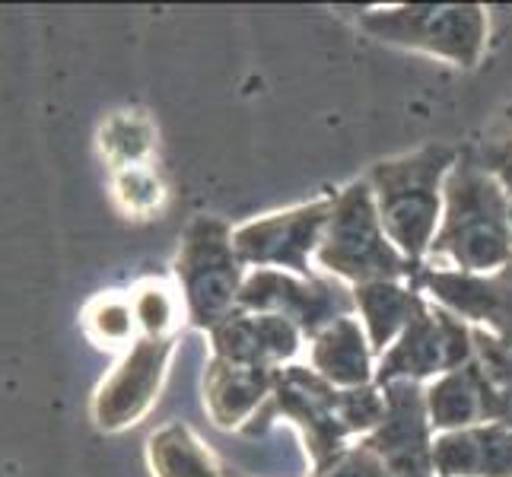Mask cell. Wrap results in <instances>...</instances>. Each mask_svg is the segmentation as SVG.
<instances>
[{
  "label": "cell",
  "mask_w": 512,
  "mask_h": 477,
  "mask_svg": "<svg viewBox=\"0 0 512 477\" xmlns=\"http://www.w3.org/2000/svg\"><path fill=\"white\" fill-rule=\"evenodd\" d=\"M274 417H284L303 436L312 468H322L350 446V439L373 433L385 417L382 388H334L315 369L290 363L277 373L274 392L261 414L245 427V436H261Z\"/></svg>",
  "instance_id": "obj_1"
},
{
  "label": "cell",
  "mask_w": 512,
  "mask_h": 477,
  "mask_svg": "<svg viewBox=\"0 0 512 477\" xmlns=\"http://www.w3.org/2000/svg\"><path fill=\"white\" fill-rule=\"evenodd\" d=\"M512 261V194L462 150L443 185V220L427 264L462 274H493Z\"/></svg>",
  "instance_id": "obj_2"
},
{
  "label": "cell",
  "mask_w": 512,
  "mask_h": 477,
  "mask_svg": "<svg viewBox=\"0 0 512 477\" xmlns=\"http://www.w3.org/2000/svg\"><path fill=\"white\" fill-rule=\"evenodd\" d=\"M462 150L427 144L420 150L388 156L363 179L373 188L385 236L420 271L430 258V245L443 220V185Z\"/></svg>",
  "instance_id": "obj_3"
},
{
  "label": "cell",
  "mask_w": 512,
  "mask_h": 477,
  "mask_svg": "<svg viewBox=\"0 0 512 477\" xmlns=\"http://www.w3.org/2000/svg\"><path fill=\"white\" fill-rule=\"evenodd\" d=\"M315 264L328 277H338L350 287L376 284V280L411 284L417 274L414 264L385 236L373 188L366 179L334 191V210L319 249H315Z\"/></svg>",
  "instance_id": "obj_4"
},
{
  "label": "cell",
  "mask_w": 512,
  "mask_h": 477,
  "mask_svg": "<svg viewBox=\"0 0 512 477\" xmlns=\"http://www.w3.org/2000/svg\"><path fill=\"white\" fill-rule=\"evenodd\" d=\"M357 26L382 45L443 58L474 70L487 51L490 16L481 4H395L353 10Z\"/></svg>",
  "instance_id": "obj_5"
},
{
  "label": "cell",
  "mask_w": 512,
  "mask_h": 477,
  "mask_svg": "<svg viewBox=\"0 0 512 477\" xmlns=\"http://www.w3.org/2000/svg\"><path fill=\"white\" fill-rule=\"evenodd\" d=\"M249 271L233 249V229L217 217H194L175 255V284L185 299L188 325L204 334L239 309Z\"/></svg>",
  "instance_id": "obj_6"
},
{
  "label": "cell",
  "mask_w": 512,
  "mask_h": 477,
  "mask_svg": "<svg viewBox=\"0 0 512 477\" xmlns=\"http://www.w3.org/2000/svg\"><path fill=\"white\" fill-rule=\"evenodd\" d=\"M474 360V328L423 296L401 338L376 360V385L420 382L427 385Z\"/></svg>",
  "instance_id": "obj_7"
},
{
  "label": "cell",
  "mask_w": 512,
  "mask_h": 477,
  "mask_svg": "<svg viewBox=\"0 0 512 477\" xmlns=\"http://www.w3.org/2000/svg\"><path fill=\"white\" fill-rule=\"evenodd\" d=\"M334 210V191L322 198L274 210L258 220H249L233 229V249L245 268L287 271L303 280H312V258L325 236V226Z\"/></svg>",
  "instance_id": "obj_8"
},
{
  "label": "cell",
  "mask_w": 512,
  "mask_h": 477,
  "mask_svg": "<svg viewBox=\"0 0 512 477\" xmlns=\"http://www.w3.org/2000/svg\"><path fill=\"white\" fill-rule=\"evenodd\" d=\"M242 312L258 315H280L293 322L303 338H315L319 331L334 325L338 318H347L357 312L353 303V287L341 284L338 277L315 274L312 280H303L287 271H249L239 293Z\"/></svg>",
  "instance_id": "obj_9"
},
{
  "label": "cell",
  "mask_w": 512,
  "mask_h": 477,
  "mask_svg": "<svg viewBox=\"0 0 512 477\" xmlns=\"http://www.w3.org/2000/svg\"><path fill=\"white\" fill-rule=\"evenodd\" d=\"M175 347H179V338H137L121 353V360L93 395V423L99 430H128L150 414L163 392Z\"/></svg>",
  "instance_id": "obj_10"
},
{
  "label": "cell",
  "mask_w": 512,
  "mask_h": 477,
  "mask_svg": "<svg viewBox=\"0 0 512 477\" xmlns=\"http://www.w3.org/2000/svg\"><path fill=\"white\" fill-rule=\"evenodd\" d=\"M385 417L379 427L357 439L382 458L392 477H436L433 468V427L420 382H392L382 388Z\"/></svg>",
  "instance_id": "obj_11"
},
{
  "label": "cell",
  "mask_w": 512,
  "mask_h": 477,
  "mask_svg": "<svg viewBox=\"0 0 512 477\" xmlns=\"http://www.w3.org/2000/svg\"><path fill=\"white\" fill-rule=\"evenodd\" d=\"M411 287L512 350V261L493 274H462L423 264Z\"/></svg>",
  "instance_id": "obj_12"
},
{
  "label": "cell",
  "mask_w": 512,
  "mask_h": 477,
  "mask_svg": "<svg viewBox=\"0 0 512 477\" xmlns=\"http://www.w3.org/2000/svg\"><path fill=\"white\" fill-rule=\"evenodd\" d=\"M210 357L239 363V366H261V369H284L299 353L303 331L280 315H258L236 309L229 318L207 334Z\"/></svg>",
  "instance_id": "obj_13"
},
{
  "label": "cell",
  "mask_w": 512,
  "mask_h": 477,
  "mask_svg": "<svg viewBox=\"0 0 512 477\" xmlns=\"http://www.w3.org/2000/svg\"><path fill=\"white\" fill-rule=\"evenodd\" d=\"M280 369L239 366L210 357L204 369V411L220 430L245 433L274 392Z\"/></svg>",
  "instance_id": "obj_14"
},
{
  "label": "cell",
  "mask_w": 512,
  "mask_h": 477,
  "mask_svg": "<svg viewBox=\"0 0 512 477\" xmlns=\"http://www.w3.org/2000/svg\"><path fill=\"white\" fill-rule=\"evenodd\" d=\"M433 468L436 477H512V420L439 433Z\"/></svg>",
  "instance_id": "obj_15"
},
{
  "label": "cell",
  "mask_w": 512,
  "mask_h": 477,
  "mask_svg": "<svg viewBox=\"0 0 512 477\" xmlns=\"http://www.w3.org/2000/svg\"><path fill=\"white\" fill-rule=\"evenodd\" d=\"M309 369L334 388H363L376 382V353L360 318H338L309 341Z\"/></svg>",
  "instance_id": "obj_16"
},
{
  "label": "cell",
  "mask_w": 512,
  "mask_h": 477,
  "mask_svg": "<svg viewBox=\"0 0 512 477\" xmlns=\"http://www.w3.org/2000/svg\"><path fill=\"white\" fill-rule=\"evenodd\" d=\"M423 398H427L430 427L436 436L490 423V395L474 360L462 369H455V373L427 382L423 385Z\"/></svg>",
  "instance_id": "obj_17"
},
{
  "label": "cell",
  "mask_w": 512,
  "mask_h": 477,
  "mask_svg": "<svg viewBox=\"0 0 512 477\" xmlns=\"http://www.w3.org/2000/svg\"><path fill=\"white\" fill-rule=\"evenodd\" d=\"M420 299L423 293L404 284V280H376V284L353 287V303H357L360 322L376 357H382L401 338V331L414 318Z\"/></svg>",
  "instance_id": "obj_18"
},
{
  "label": "cell",
  "mask_w": 512,
  "mask_h": 477,
  "mask_svg": "<svg viewBox=\"0 0 512 477\" xmlns=\"http://www.w3.org/2000/svg\"><path fill=\"white\" fill-rule=\"evenodd\" d=\"M147 465L153 477H229L214 449L182 420L166 423L147 439Z\"/></svg>",
  "instance_id": "obj_19"
},
{
  "label": "cell",
  "mask_w": 512,
  "mask_h": 477,
  "mask_svg": "<svg viewBox=\"0 0 512 477\" xmlns=\"http://www.w3.org/2000/svg\"><path fill=\"white\" fill-rule=\"evenodd\" d=\"M131 306L140 338H179V328L188 322L179 287L166 284V280H140L131 290Z\"/></svg>",
  "instance_id": "obj_20"
},
{
  "label": "cell",
  "mask_w": 512,
  "mask_h": 477,
  "mask_svg": "<svg viewBox=\"0 0 512 477\" xmlns=\"http://www.w3.org/2000/svg\"><path fill=\"white\" fill-rule=\"evenodd\" d=\"M102 153L109 159L112 172L150 166V156L156 150V131L147 115L140 112H118L105 121L99 134Z\"/></svg>",
  "instance_id": "obj_21"
},
{
  "label": "cell",
  "mask_w": 512,
  "mask_h": 477,
  "mask_svg": "<svg viewBox=\"0 0 512 477\" xmlns=\"http://www.w3.org/2000/svg\"><path fill=\"white\" fill-rule=\"evenodd\" d=\"M83 331L99 350H128L137 338L131 293H99L83 309Z\"/></svg>",
  "instance_id": "obj_22"
},
{
  "label": "cell",
  "mask_w": 512,
  "mask_h": 477,
  "mask_svg": "<svg viewBox=\"0 0 512 477\" xmlns=\"http://www.w3.org/2000/svg\"><path fill=\"white\" fill-rule=\"evenodd\" d=\"M474 363H478L490 395V423L512 420V350L503 347L493 334L474 328Z\"/></svg>",
  "instance_id": "obj_23"
},
{
  "label": "cell",
  "mask_w": 512,
  "mask_h": 477,
  "mask_svg": "<svg viewBox=\"0 0 512 477\" xmlns=\"http://www.w3.org/2000/svg\"><path fill=\"white\" fill-rule=\"evenodd\" d=\"M112 191H115L118 207L125 210L128 217H150L166 201V188L160 182V175H156L150 166L115 172L112 175Z\"/></svg>",
  "instance_id": "obj_24"
},
{
  "label": "cell",
  "mask_w": 512,
  "mask_h": 477,
  "mask_svg": "<svg viewBox=\"0 0 512 477\" xmlns=\"http://www.w3.org/2000/svg\"><path fill=\"white\" fill-rule=\"evenodd\" d=\"M474 159L512 194V99L493 115L478 150H471Z\"/></svg>",
  "instance_id": "obj_25"
},
{
  "label": "cell",
  "mask_w": 512,
  "mask_h": 477,
  "mask_svg": "<svg viewBox=\"0 0 512 477\" xmlns=\"http://www.w3.org/2000/svg\"><path fill=\"white\" fill-rule=\"evenodd\" d=\"M312 477H392V474H388L379 455H373L360 443H350L322 468H312Z\"/></svg>",
  "instance_id": "obj_26"
}]
</instances>
